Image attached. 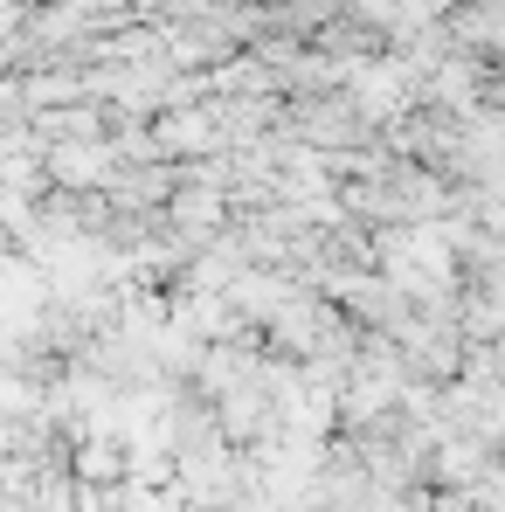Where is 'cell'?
<instances>
[{"instance_id":"obj_1","label":"cell","mask_w":505,"mask_h":512,"mask_svg":"<svg viewBox=\"0 0 505 512\" xmlns=\"http://www.w3.org/2000/svg\"><path fill=\"white\" fill-rule=\"evenodd\" d=\"M208 215H222L215 194H180V222H208Z\"/></svg>"}]
</instances>
